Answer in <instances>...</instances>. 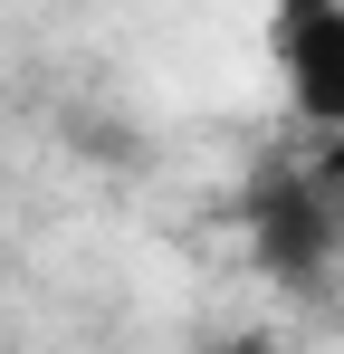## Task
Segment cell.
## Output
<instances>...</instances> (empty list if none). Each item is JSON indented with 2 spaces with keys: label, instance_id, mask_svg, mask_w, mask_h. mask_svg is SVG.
<instances>
[{
  "label": "cell",
  "instance_id": "6da1fadb",
  "mask_svg": "<svg viewBox=\"0 0 344 354\" xmlns=\"http://www.w3.org/2000/svg\"><path fill=\"white\" fill-rule=\"evenodd\" d=\"M278 77L306 124H344V0H278L268 19Z\"/></svg>",
  "mask_w": 344,
  "mask_h": 354
},
{
  "label": "cell",
  "instance_id": "7a4b0ae2",
  "mask_svg": "<svg viewBox=\"0 0 344 354\" xmlns=\"http://www.w3.org/2000/svg\"><path fill=\"white\" fill-rule=\"evenodd\" d=\"M249 230H258V259H268V268H287V278L316 268V259H325V192H316V182H278V192L249 211Z\"/></svg>",
  "mask_w": 344,
  "mask_h": 354
}]
</instances>
